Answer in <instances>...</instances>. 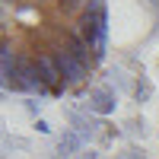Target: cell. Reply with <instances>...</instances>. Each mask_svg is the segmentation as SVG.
Here are the masks:
<instances>
[{
  "instance_id": "cell-1",
  "label": "cell",
  "mask_w": 159,
  "mask_h": 159,
  "mask_svg": "<svg viewBox=\"0 0 159 159\" xmlns=\"http://www.w3.org/2000/svg\"><path fill=\"white\" fill-rule=\"evenodd\" d=\"M108 51V0H0V83L16 96L80 92Z\"/></svg>"
}]
</instances>
